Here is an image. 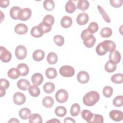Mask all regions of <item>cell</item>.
<instances>
[{"instance_id":"cell-1","label":"cell","mask_w":123,"mask_h":123,"mask_svg":"<svg viewBox=\"0 0 123 123\" xmlns=\"http://www.w3.org/2000/svg\"><path fill=\"white\" fill-rule=\"evenodd\" d=\"M99 99V95L96 91H91L86 94L83 98L84 104L87 106H94Z\"/></svg>"},{"instance_id":"cell-2","label":"cell","mask_w":123,"mask_h":123,"mask_svg":"<svg viewBox=\"0 0 123 123\" xmlns=\"http://www.w3.org/2000/svg\"><path fill=\"white\" fill-rule=\"evenodd\" d=\"M81 37L83 40L84 45L88 48H92L95 45L96 39L92 34L89 33L87 29L84 30L81 34Z\"/></svg>"},{"instance_id":"cell-3","label":"cell","mask_w":123,"mask_h":123,"mask_svg":"<svg viewBox=\"0 0 123 123\" xmlns=\"http://www.w3.org/2000/svg\"><path fill=\"white\" fill-rule=\"evenodd\" d=\"M59 72L63 77H71L74 75L75 71L73 67L69 65H64L60 68Z\"/></svg>"},{"instance_id":"cell-4","label":"cell","mask_w":123,"mask_h":123,"mask_svg":"<svg viewBox=\"0 0 123 123\" xmlns=\"http://www.w3.org/2000/svg\"><path fill=\"white\" fill-rule=\"evenodd\" d=\"M68 98L67 91L63 89H60L56 92L55 98L57 101L60 103H63L67 101Z\"/></svg>"},{"instance_id":"cell-5","label":"cell","mask_w":123,"mask_h":123,"mask_svg":"<svg viewBox=\"0 0 123 123\" xmlns=\"http://www.w3.org/2000/svg\"><path fill=\"white\" fill-rule=\"evenodd\" d=\"M12 59V54L5 47H0V59L3 62H8Z\"/></svg>"},{"instance_id":"cell-6","label":"cell","mask_w":123,"mask_h":123,"mask_svg":"<svg viewBox=\"0 0 123 123\" xmlns=\"http://www.w3.org/2000/svg\"><path fill=\"white\" fill-rule=\"evenodd\" d=\"M27 53L26 48L23 45L18 46L15 50V54L16 58L21 60L24 59L26 57Z\"/></svg>"},{"instance_id":"cell-7","label":"cell","mask_w":123,"mask_h":123,"mask_svg":"<svg viewBox=\"0 0 123 123\" xmlns=\"http://www.w3.org/2000/svg\"><path fill=\"white\" fill-rule=\"evenodd\" d=\"M13 102L17 105H21L25 103L26 101V98L22 93L17 92L13 96Z\"/></svg>"},{"instance_id":"cell-8","label":"cell","mask_w":123,"mask_h":123,"mask_svg":"<svg viewBox=\"0 0 123 123\" xmlns=\"http://www.w3.org/2000/svg\"><path fill=\"white\" fill-rule=\"evenodd\" d=\"M31 10L28 8L21 9L18 15V19L21 21H27L31 16Z\"/></svg>"},{"instance_id":"cell-9","label":"cell","mask_w":123,"mask_h":123,"mask_svg":"<svg viewBox=\"0 0 123 123\" xmlns=\"http://www.w3.org/2000/svg\"><path fill=\"white\" fill-rule=\"evenodd\" d=\"M109 116L112 120L115 122H119L123 119V113L121 111L113 110L110 112Z\"/></svg>"},{"instance_id":"cell-10","label":"cell","mask_w":123,"mask_h":123,"mask_svg":"<svg viewBox=\"0 0 123 123\" xmlns=\"http://www.w3.org/2000/svg\"><path fill=\"white\" fill-rule=\"evenodd\" d=\"M103 49L107 51L111 52L115 50L116 45L114 42L110 40H106L101 43Z\"/></svg>"},{"instance_id":"cell-11","label":"cell","mask_w":123,"mask_h":123,"mask_svg":"<svg viewBox=\"0 0 123 123\" xmlns=\"http://www.w3.org/2000/svg\"><path fill=\"white\" fill-rule=\"evenodd\" d=\"M109 61L112 62L115 64L120 62L121 59V55L120 53L117 50H114L110 52L109 56Z\"/></svg>"},{"instance_id":"cell-12","label":"cell","mask_w":123,"mask_h":123,"mask_svg":"<svg viewBox=\"0 0 123 123\" xmlns=\"http://www.w3.org/2000/svg\"><path fill=\"white\" fill-rule=\"evenodd\" d=\"M77 79L78 81L81 84L86 83L89 80V75L86 71H80L77 75Z\"/></svg>"},{"instance_id":"cell-13","label":"cell","mask_w":123,"mask_h":123,"mask_svg":"<svg viewBox=\"0 0 123 123\" xmlns=\"http://www.w3.org/2000/svg\"><path fill=\"white\" fill-rule=\"evenodd\" d=\"M89 17L88 14L86 12L79 13L76 17V22L79 25H85L88 22Z\"/></svg>"},{"instance_id":"cell-14","label":"cell","mask_w":123,"mask_h":123,"mask_svg":"<svg viewBox=\"0 0 123 123\" xmlns=\"http://www.w3.org/2000/svg\"><path fill=\"white\" fill-rule=\"evenodd\" d=\"M43 76L40 73H35L31 77V81L33 85L36 86L40 85L43 81Z\"/></svg>"},{"instance_id":"cell-15","label":"cell","mask_w":123,"mask_h":123,"mask_svg":"<svg viewBox=\"0 0 123 123\" xmlns=\"http://www.w3.org/2000/svg\"><path fill=\"white\" fill-rule=\"evenodd\" d=\"M28 31L27 25L24 24H18L14 27L15 32L19 35H24L26 34Z\"/></svg>"},{"instance_id":"cell-16","label":"cell","mask_w":123,"mask_h":123,"mask_svg":"<svg viewBox=\"0 0 123 123\" xmlns=\"http://www.w3.org/2000/svg\"><path fill=\"white\" fill-rule=\"evenodd\" d=\"M29 82L25 79H21L17 83V87L21 90L26 91L30 87Z\"/></svg>"},{"instance_id":"cell-17","label":"cell","mask_w":123,"mask_h":123,"mask_svg":"<svg viewBox=\"0 0 123 123\" xmlns=\"http://www.w3.org/2000/svg\"><path fill=\"white\" fill-rule=\"evenodd\" d=\"M30 34L32 37L36 38H38L42 37L44 33L41 28L38 25H37L32 27L30 31Z\"/></svg>"},{"instance_id":"cell-18","label":"cell","mask_w":123,"mask_h":123,"mask_svg":"<svg viewBox=\"0 0 123 123\" xmlns=\"http://www.w3.org/2000/svg\"><path fill=\"white\" fill-rule=\"evenodd\" d=\"M81 115L84 120L86 121L87 123H91L94 114L90 111L87 110H84L81 111Z\"/></svg>"},{"instance_id":"cell-19","label":"cell","mask_w":123,"mask_h":123,"mask_svg":"<svg viewBox=\"0 0 123 123\" xmlns=\"http://www.w3.org/2000/svg\"><path fill=\"white\" fill-rule=\"evenodd\" d=\"M73 23V21L72 18L68 16H63L61 20V26L65 28H67L70 27Z\"/></svg>"},{"instance_id":"cell-20","label":"cell","mask_w":123,"mask_h":123,"mask_svg":"<svg viewBox=\"0 0 123 123\" xmlns=\"http://www.w3.org/2000/svg\"><path fill=\"white\" fill-rule=\"evenodd\" d=\"M45 56V52L41 49H37L34 51L32 57L33 59L37 62L42 60Z\"/></svg>"},{"instance_id":"cell-21","label":"cell","mask_w":123,"mask_h":123,"mask_svg":"<svg viewBox=\"0 0 123 123\" xmlns=\"http://www.w3.org/2000/svg\"><path fill=\"white\" fill-rule=\"evenodd\" d=\"M7 74L9 78L12 79H16L21 75V73L17 68H12L8 71Z\"/></svg>"},{"instance_id":"cell-22","label":"cell","mask_w":123,"mask_h":123,"mask_svg":"<svg viewBox=\"0 0 123 123\" xmlns=\"http://www.w3.org/2000/svg\"><path fill=\"white\" fill-rule=\"evenodd\" d=\"M21 9L18 6H13L10 9V15L11 17L14 20L18 19L19 13Z\"/></svg>"},{"instance_id":"cell-23","label":"cell","mask_w":123,"mask_h":123,"mask_svg":"<svg viewBox=\"0 0 123 123\" xmlns=\"http://www.w3.org/2000/svg\"><path fill=\"white\" fill-rule=\"evenodd\" d=\"M17 68L20 72L21 76H25L28 74L29 69L25 63H22L19 64L17 66Z\"/></svg>"},{"instance_id":"cell-24","label":"cell","mask_w":123,"mask_h":123,"mask_svg":"<svg viewBox=\"0 0 123 123\" xmlns=\"http://www.w3.org/2000/svg\"><path fill=\"white\" fill-rule=\"evenodd\" d=\"M31 115L30 110L27 108H24L21 109L19 112V115L20 118L23 120H26Z\"/></svg>"},{"instance_id":"cell-25","label":"cell","mask_w":123,"mask_h":123,"mask_svg":"<svg viewBox=\"0 0 123 123\" xmlns=\"http://www.w3.org/2000/svg\"><path fill=\"white\" fill-rule=\"evenodd\" d=\"M28 91L30 95L33 97H38L40 93V89L37 86L35 85L30 86L28 88Z\"/></svg>"},{"instance_id":"cell-26","label":"cell","mask_w":123,"mask_h":123,"mask_svg":"<svg viewBox=\"0 0 123 123\" xmlns=\"http://www.w3.org/2000/svg\"><path fill=\"white\" fill-rule=\"evenodd\" d=\"M76 7L74 2L72 0L68 1L65 6V11L69 13H73L76 10Z\"/></svg>"},{"instance_id":"cell-27","label":"cell","mask_w":123,"mask_h":123,"mask_svg":"<svg viewBox=\"0 0 123 123\" xmlns=\"http://www.w3.org/2000/svg\"><path fill=\"white\" fill-rule=\"evenodd\" d=\"M47 61L50 64L52 65L55 64L58 61V57L57 54L53 52L49 53L47 57Z\"/></svg>"},{"instance_id":"cell-28","label":"cell","mask_w":123,"mask_h":123,"mask_svg":"<svg viewBox=\"0 0 123 123\" xmlns=\"http://www.w3.org/2000/svg\"><path fill=\"white\" fill-rule=\"evenodd\" d=\"M89 6V3L86 0H79L78 1L77 8L82 11H85L86 10Z\"/></svg>"},{"instance_id":"cell-29","label":"cell","mask_w":123,"mask_h":123,"mask_svg":"<svg viewBox=\"0 0 123 123\" xmlns=\"http://www.w3.org/2000/svg\"><path fill=\"white\" fill-rule=\"evenodd\" d=\"M45 74L47 78L49 79H54L57 75V73L56 70L52 67L48 68L45 71Z\"/></svg>"},{"instance_id":"cell-30","label":"cell","mask_w":123,"mask_h":123,"mask_svg":"<svg viewBox=\"0 0 123 123\" xmlns=\"http://www.w3.org/2000/svg\"><path fill=\"white\" fill-rule=\"evenodd\" d=\"M42 122L41 116L37 113L31 114L29 117V122L30 123H42Z\"/></svg>"},{"instance_id":"cell-31","label":"cell","mask_w":123,"mask_h":123,"mask_svg":"<svg viewBox=\"0 0 123 123\" xmlns=\"http://www.w3.org/2000/svg\"><path fill=\"white\" fill-rule=\"evenodd\" d=\"M54 104V100L53 98L50 96H46L44 97L42 100L43 105L47 108L51 107Z\"/></svg>"},{"instance_id":"cell-32","label":"cell","mask_w":123,"mask_h":123,"mask_svg":"<svg viewBox=\"0 0 123 123\" xmlns=\"http://www.w3.org/2000/svg\"><path fill=\"white\" fill-rule=\"evenodd\" d=\"M80 111V107L78 103L73 104L70 109V114L73 117L77 116Z\"/></svg>"},{"instance_id":"cell-33","label":"cell","mask_w":123,"mask_h":123,"mask_svg":"<svg viewBox=\"0 0 123 123\" xmlns=\"http://www.w3.org/2000/svg\"><path fill=\"white\" fill-rule=\"evenodd\" d=\"M55 88V85L53 83L49 82L46 83L43 86L44 92L48 94L52 93L54 90Z\"/></svg>"},{"instance_id":"cell-34","label":"cell","mask_w":123,"mask_h":123,"mask_svg":"<svg viewBox=\"0 0 123 123\" xmlns=\"http://www.w3.org/2000/svg\"><path fill=\"white\" fill-rule=\"evenodd\" d=\"M116 64H114L112 62L109 61L105 64L104 68L106 72L108 73H112L115 71L116 69Z\"/></svg>"},{"instance_id":"cell-35","label":"cell","mask_w":123,"mask_h":123,"mask_svg":"<svg viewBox=\"0 0 123 123\" xmlns=\"http://www.w3.org/2000/svg\"><path fill=\"white\" fill-rule=\"evenodd\" d=\"M67 113L66 109L63 106H58L55 109V114L59 117H64Z\"/></svg>"},{"instance_id":"cell-36","label":"cell","mask_w":123,"mask_h":123,"mask_svg":"<svg viewBox=\"0 0 123 123\" xmlns=\"http://www.w3.org/2000/svg\"><path fill=\"white\" fill-rule=\"evenodd\" d=\"M44 8L48 11H52L55 7V3L54 1L52 0H44L43 3Z\"/></svg>"},{"instance_id":"cell-37","label":"cell","mask_w":123,"mask_h":123,"mask_svg":"<svg viewBox=\"0 0 123 123\" xmlns=\"http://www.w3.org/2000/svg\"><path fill=\"white\" fill-rule=\"evenodd\" d=\"M111 81L117 84H121L123 82V75L122 74H116L111 77Z\"/></svg>"},{"instance_id":"cell-38","label":"cell","mask_w":123,"mask_h":123,"mask_svg":"<svg viewBox=\"0 0 123 123\" xmlns=\"http://www.w3.org/2000/svg\"><path fill=\"white\" fill-rule=\"evenodd\" d=\"M97 8H98V9L99 11V12L102 15L104 20L106 22H107L108 23H110L111 22L110 18L109 17L108 15L107 14V13L106 12L105 10L103 9V8L101 6H100V5H98Z\"/></svg>"},{"instance_id":"cell-39","label":"cell","mask_w":123,"mask_h":123,"mask_svg":"<svg viewBox=\"0 0 123 123\" xmlns=\"http://www.w3.org/2000/svg\"><path fill=\"white\" fill-rule=\"evenodd\" d=\"M112 30L109 27H104L100 31V35L102 37L107 38L110 37L112 35Z\"/></svg>"},{"instance_id":"cell-40","label":"cell","mask_w":123,"mask_h":123,"mask_svg":"<svg viewBox=\"0 0 123 123\" xmlns=\"http://www.w3.org/2000/svg\"><path fill=\"white\" fill-rule=\"evenodd\" d=\"M114 106L117 107H120L123 105V97L122 95L117 96L113 99L112 101Z\"/></svg>"},{"instance_id":"cell-41","label":"cell","mask_w":123,"mask_h":123,"mask_svg":"<svg viewBox=\"0 0 123 123\" xmlns=\"http://www.w3.org/2000/svg\"><path fill=\"white\" fill-rule=\"evenodd\" d=\"M98 29V25L96 22H91L88 25L87 30L88 31L91 33L94 34L96 33Z\"/></svg>"},{"instance_id":"cell-42","label":"cell","mask_w":123,"mask_h":123,"mask_svg":"<svg viewBox=\"0 0 123 123\" xmlns=\"http://www.w3.org/2000/svg\"><path fill=\"white\" fill-rule=\"evenodd\" d=\"M103 95L106 98H110L113 93V89L110 86H105L102 90Z\"/></svg>"},{"instance_id":"cell-43","label":"cell","mask_w":123,"mask_h":123,"mask_svg":"<svg viewBox=\"0 0 123 123\" xmlns=\"http://www.w3.org/2000/svg\"><path fill=\"white\" fill-rule=\"evenodd\" d=\"M53 41L59 47L62 46L64 43V37L61 35H56L53 37Z\"/></svg>"},{"instance_id":"cell-44","label":"cell","mask_w":123,"mask_h":123,"mask_svg":"<svg viewBox=\"0 0 123 123\" xmlns=\"http://www.w3.org/2000/svg\"><path fill=\"white\" fill-rule=\"evenodd\" d=\"M42 22L52 26L54 23V18L52 15L50 14L46 15L44 17Z\"/></svg>"},{"instance_id":"cell-45","label":"cell","mask_w":123,"mask_h":123,"mask_svg":"<svg viewBox=\"0 0 123 123\" xmlns=\"http://www.w3.org/2000/svg\"><path fill=\"white\" fill-rule=\"evenodd\" d=\"M38 25L41 28L44 34L49 32L51 30V28H52L51 25H49L42 22L40 23Z\"/></svg>"},{"instance_id":"cell-46","label":"cell","mask_w":123,"mask_h":123,"mask_svg":"<svg viewBox=\"0 0 123 123\" xmlns=\"http://www.w3.org/2000/svg\"><path fill=\"white\" fill-rule=\"evenodd\" d=\"M104 122V119L102 116L100 114H94L92 118L91 123H102Z\"/></svg>"},{"instance_id":"cell-47","label":"cell","mask_w":123,"mask_h":123,"mask_svg":"<svg viewBox=\"0 0 123 123\" xmlns=\"http://www.w3.org/2000/svg\"><path fill=\"white\" fill-rule=\"evenodd\" d=\"M96 53L98 54V55L100 56L104 55L107 53V51L102 47L101 43H99L97 45L96 48Z\"/></svg>"},{"instance_id":"cell-48","label":"cell","mask_w":123,"mask_h":123,"mask_svg":"<svg viewBox=\"0 0 123 123\" xmlns=\"http://www.w3.org/2000/svg\"><path fill=\"white\" fill-rule=\"evenodd\" d=\"M110 2L111 5L114 8H119L123 4L122 0H110Z\"/></svg>"},{"instance_id":"cell-49","label":"cell","mask_w":123,"mask_h":123,"mask_svg":"<svg viewBox=\"0 0 123 123\" xmlns=\"http://www.w3.org/2000/svg\"><path fill=\"white\" fill-rule=\"evenodd\" d=\"M10 86L9 82L4 78H1L0 79V86L4 88L5 89L8 88Z\"/></svg>"},{"instance_id":"cell-50","label":"cell","mask_w":123,"mask_h":123,"mask_svg":"<svg viewBox=\"0 0 123 123\" xmlns=\"http://www.w3.org/2000/svg\"><path fill=\"white\" fill-rule=\"evenodd\" d=\"M9 3H10V1L8 0H1L0 1V6L1 8H6L9 5Z\"/></svg>"},{"instance_id":"cell-51","label":"cell","mask_w":123,"mask_h":123,"mask_svg":"<svg viewBox=\"0 0 123 123\" xmlns=\"http://www.w3.org/2000/svg\"><path fill=\"white\" fill-rule=\"evenodd\" d=\"M64 123H75V121L71 117H66L64 120Z\"/></svg>"},{"instance_id":"cell-52","label":"cell","mask_w":123,"mask_h":123,"mask_svg":"<svg viewBox=\"0 0 123 123\" xmlns=\"http://www.w3.org/2000/svg\"><path fill=\"white\" fill-rule=\"evenodd\" d=\"M5 90L6 89H4V88L0 86V97H2L5 95V94L6 93Z\"/></svg>"},{"instance_id":"cell-53","label":"cell","mask_w":123,"mask_h":123,"mask_svg":"<svg viewBox=\"0 0 123 123\" xmlns=\"http://www.w3.org/2000/svg\"><path fill=\"white\" fill-rule=\"evenodd\" d=\"M8 123H20V122L16 118H12L8 121Z\"/></svg>"},{"instance_id":"cell-54","label":"cell","mask_w":123,"mask_h":123,"mask_svg":"<svg viewBox=\"0 0 123 123\" xmlns=\"http://www.w3.org/2000/svg\"><path fill=\"white\" fill-rule=\"evenodd\" d=\"M60 123V121L58 120H57V119H52L51 120H49L47 121V123Z\"/></svg>"}]
</instances>
